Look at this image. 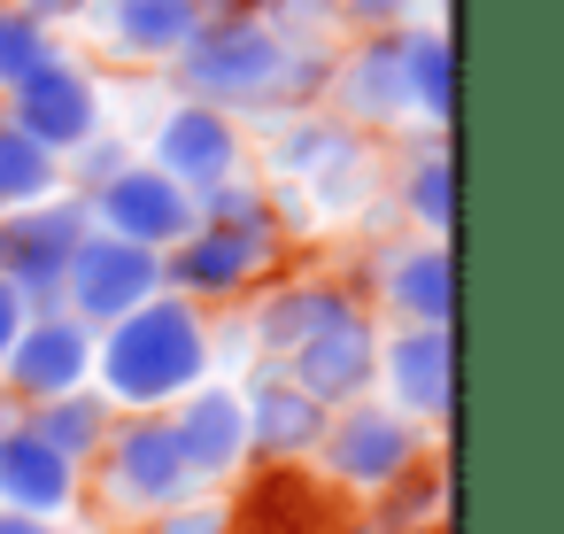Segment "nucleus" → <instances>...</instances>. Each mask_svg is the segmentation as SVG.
<instances>
[{
	"label": "nucleus",
	"instance_id": "obj_1",
	"mask_svg": "<svg viewBox=\"0 0 564 534\" xmlns=\"http://www.w3.org/2000/svg\"><path fill=\"white\" fill-rule=\"evenodd\" d=\"M325 86H333V55L325 47H286L256 17L202 24L171 63V94L232 117L240 132L248 125H286L302 109H325Z\"/></svg>",
	"mask_w": 564,
	"mask_h": 534
},
{
	"label": "nucleus",
	"instance_id": "obj_24",
	"mask_svg": "<svg viewBox=\"0 0 564 534\" xmlns=\"http://www.w3.org/2000/svg\"><path fill=\"white\" fill-rule=\"evenodd\" d=\"M194 225L240 233L248 248H263V256H279V264H286V217H279V194H271V179H256V171L225 179L217 194H202V202H194Z\"/></svg>",
	"mask_w": 564,
	"mask_h": 534
},
{
	"label": "nucleus",
	"instance_id": "obj_13",
	"mask_svg": "<svg viewBox=\"0 0 564 534\" xmlns=\"http://www.w3.org/2000/svg\"><path fill=\"white\" fill-rule=\"evenodd\" d=\"M325 109H333L340 125H356L364 140H371V132L410 125V102H402V32H364V40H340V47H333V86H325Z\"/></svg>",
	"mask_w": 564,
	"mask_h": 534
},
{
	"label": "nucleus",
	"instance_id": "obj_37",
	"mask_svg": "<svg viewBox=\"0 0 564 534\" xmlns=\"http://www.w3.org/2000/svg\"><path fill=\"white\" fill-rule=\"evenodd\" d=\"M17 418H24V410H17V403H9V395H0V434H9V426H17Z\"/></svg>",
	"mask_w": 564,
	"mask_h": 534
},
{
	"label": "nucleus",
	"instance_id": "obj_34",
	"mask_svg": "<svg viewBox=\"0 0 564 534\" xmlns=\"http://www.w3.org/2000/svg\"><path fill=\"white\" fill-rule=\"evenodd\" d=\"M24 318H32V310L17 302V287H0V356H9V341L24 333Z\"/></svg>",
	"mask_w": 564,
	"mask_h": 534
},
{
	"label": "nucleus",
	"instance_id": "obj_10",
	"mask_svg": "<svg viewBox=\"0 0 564 534\" xmlns=\"http://www.w3.org/2000/svg\"><path fill=\"white\" fill-rule=\"evenodd\" d=\"M279 279V256H263V248H248L240 233H217V225H194L171 256H163V295H178V302H194V310H240L256 287H271Z\"/></svg>",
	"mask_w": 564,
	"mask_h": 534
},
{
	"label": "nucleus",
	"instance_id": "obj_2",
	"mask_svg": "<svg viewBox=\"0 0 564 534\" xmlns=\"http://www.w3.org/2000/svg\"><path fill=\"white\" fill-rule=\"evenodd\" d=\"M202 380H217V325H209V310H194L178 295H155L132 318L94 333V387L117 418L171 410Z\"/></svg>",
	"mask_w": 564,
	"mask_h": 534
},
{
	"label": "nucleus",
	"instance_id": "obj_15",
	"mask_svg": "<svg viewBox=\"0 0 564 534\" xmlns=\"http://www.w3.org/2000/svg\"><path fill=\"white\" fill-rule=\"evenodd\" d=\"M279 372H286L310 403H325V410L379 395V318H371V302L348 310V318H333L325 333H310Z\"/></svg>",
	"mask_w": 564,
	"mask_h": 534
},
{
	"label": "nucleus",
	"instance_id": "obj_23",
	"mask_svg": "<svg viewBox=\"0 0 564 534\" xmlns=\"http://www.w3.org/2000/svg\"><path fill=\"white\" fill-rule=\"evenodd\" d=\"M394 202H402V217H410V233L417 241H448L456 233V156H448V132L433 140H417V148H402V186H394Z\"/></svg>",
	"mask_w": 564,
	"mask_h": 534
},
{
	"label": "nucleus",
	"instance_id": "obj_7",
	"mask_svg": "<svg viewBox=\"0 0 564 534\" xmlns=\"http://www.w3.org/2000/svg\"><path fill=\"white\" fill-rule=\"evenodd\" d=\"M78 387H94V325H78L63 302L32 310L24 333L9 341V356H0V395L17 410H32V403H55Z\"/></svg>",
	"mask_w": 564,
	"mask_h": 534
},
{
	"label": "nucleus",
	"instance_id": "obj_32",
	"mask_svg": "<svg viewBox=\"0 0 564 534\" xmlns=\"http://www.w3.org/2000/svg\"><path fill=\"white\" fill-rule=\"evenodd\" d=\"M124 534H232V519H225V503L194 495V503H178V511H163V519H140V526H124Z\"/></svg>",
	"mask_w": 564,
	"mask_h": 534
},
{
	"label": "nucleus",
	"instance_id": "obj_26",
	"mask_svg": "<svg viewBox=\"0 0 564 534\" xmlns=\"http://www.w3.org/2000/svg\"><path fill=\"white\" fill-rule=\"evenodd\" d=\"M24 426H32L63 464L94 472V457H101V441H109L117 410L101 403V387H78V395H55V403H32V410H24Z\"/></svg>",
	"mask_w": 564,
	"mask_h": 534
},
{
	"label": "nucleus",
	"instance_id": "obj_25",
	"mask_svg": "<svg viewBox=\"0 0 564 534\" xmlns=\"http://www.w3.org/2000/svg\"><path fill=\"white\" fill-rule=\"evenodd\" d=\"M448 519V464H410L394 488H379L356 519V534H441Z\"/></svg>",
	"mask_w": 564,
	"mask_h": 534
},
{
	"label": "nucleus",
	"instance_id": "obj_31",
	"mask_svg": "<svg viewBox=\"0 0 564 534\" xmlns=\"http://www.w3.org/2000/svg\"><path fill=\"white\" fill-rule=\"evenodd\" d=\"M333 9H340V32L364 40V32H402V24H417L425 0H333Z\"/></svg>",
	"mask_w": 564,
	"mask_h": 534
},
{
	"label": "nucleus",
	"instance_id": "obj_27",
	"mask_svg": "<svg viewBox=\"0 0 564 534\" xmlns=\"http://www.w3.org/2000/svg\"><path fill=\"white\" fill-rule=\"evenodd\" d=\"M47 194H63V163H55L47 148H32L9 117H0V217H9V210H32V202H47Z\"/></svg>",
	"mask_w": 564,
	"mask_h": 534
},
{
	"label": "nucleus",
	"instance_id": "obj_8",
	"mask_svg": "<svg viewBox=\"0 0 564 534\" xmlns=\"http://www.w3.org/2000/svg\"><path fill=\"white\" fill-rule=\"evenodd\" d=\"M140 163H155L171 186H186V194L202 202V194H217L225 179L248 171V132H240L232 117L202 109V102H171V109L155 117V132H148Z\"/></svg>",
	"mask_w": 564,
	"mask_h": 534
},
{
	"label": "nucleus",
	"instance_id": "obj_16",
	"mask_svg": "<svg viewBox=\"0 0 564 534\" xmlns=\"http://www.w3.org/2000/svg\"><path fill=\"white\" fill-rule=\"evenodd\" d=\"M240 418H248V464H310L325 441V403H310L279 364H248L240 380Z\"/></svg>",
	"mask_w": 564,
	"mask_h": 534
},
{
	"label": "nucleus",
	"instance_id": "obj_19",
	"mask_svg": "<svg viewBox=\"0 0 564 534\" xmlns=\"http://www.w3.org/2000/svg\"><path fill=\"white\" fill-rule=\"evenodd\" d=\"M86 210H94V233H117V241L148 248V256H171V248L194 233V194L171 186L155 163H132V171H124L117 186H101Z\"/></svg>",
	"mask_w": 564,
	"mask_h": 534
},
{
	"label": "nucleus",
	"instance_id": "obj_6",
	"mask_svg": "<svg viewBox=\"0 0 564 534\" xmlns=\"http://www.w3.org/2000/svg\"><path fill=\"white\" fill-rule=\"evenodd\" d=\"M86 233H94V210L78 194H47L32 210H9L0 217V287H17L24 310H55L63 271H70Z\"/></svg>",
	"mask_w": 564,
	"mask_h": 534
},
{
	"label": "nucleus",
	"instance_id": "obj_9",
	"mask_svg": "<svg viewBox=\"0 0 564 534\" xmlns=\"http://www.w3.org/2000/svg\"><path fill=\"white\" fill-rule=\"evenodd\" d=\"M155 295H163V256H148V248H132L117 233H86L78 256H70V271H63V310L78 325H94V333L117 325V318H132Z\"/></svg>",
	"mask_w": 564,
	"mask_h": 534
},
{
	"label": "nucleus",
	"instance_id": "obj_33",
	"mask_svg": "<svg viewBox=\"0 0 564 534\" xmlns=\"http://www.w3.org/2000/svg\"><path fill=\"white\" fill-rule=\"evenodd\" d=\"M0 9H17V17H32V24H47V32L86 24V0H0Z\"/></svg>",
	"mask_w": 564,
	"mask_h": 534
},
{
	"label": "nucleus",
	"instance_id": "obj_30",
	"mask_svg": "<svg viewBox=\"0 0 564 534\" xmlns=\"http://www.w3.org/2000/svg\"><path fill=\"white\" fill-rule=\"evenodd\" d=\"M55 55H63V32L32 24V17H17V9H0V94L24 86L32 71H47Z\"/></svg>",
	"mask_w": 564,
	"mask_h": 534
},
{
	"label": "nucleus",
	"instance_id": "obj_4",
	"mask_svg": "<svg viewBox=\"0 0 564 534\" xmlns=\"http://www.w3.org/2000/svg\"><path fill=\"white\" fill-rule=\"evenodd\" d=\"M433 457V441H425V426H410L402 410H387L379 395H364V403H340L333 418H325V441H317V472H325V488H340V495H379V488H394L410 464H425Z\"/></svg>",
	"mask_w": 564,
	"mask_h": 534
},
{
	"label": "nucleus",
	"instance_id": "obj_35",
	"mask_svg": "<svg viewBox=\"0 0 564 534\" xmlns=\"http://www.w3.org/2000/svg\"><path fill=\"white\" fill-rule=\"evenodd\" d=\"M240 17H263V0H202V24H240Z\"/></svg>",
	"mask_w": 564,
	"mask_h": 534
},
{
	"label": "nucleus",
	"instance_id": "obj_17",
	"mask_svg": "<svg viewBox=\"0 0 564 534\" xmlns=\"http://www.w3.org/2000/svg\"><path fill=\"white\" fill-rule=\"evenodd\" d=\"M86 32L124 71H171L202 32V0H86Z\"/></svg>",
	"mask_w": 564,
	"mask_h": 534
},
{
	"label": "nucleus",
	"instance_id": "obj_20",
	"mask_svg": "<svg viewBox=\"0 0 564 534\" xmlns=\"http://www.w3.org/2000/svg\"><path fill=\"white\" fill-rule=\"evenodd\" d=\"M0 511L17 519H47V526H70L86 511V472L63 464L24 418L0 434Z\"/></svg>",
	"mask_w": 564,
	"mask_h": 534
},
{
	"label": "nucleus",
	"instance_id": "obj_12",
	"mask_svg": "<svg viewBox=\"0 0 564 534\" xmlns=\"http://www.w3.org/2000/svg\"><path fill=\"white\" fill-rule=\"evenodd\" d=\"M271 171L310 186L317 202H333V194L371 186V140L356 125H340L333 109H302V117L271 125Z\"/></svg>",
	"mask_w": 564,
	"mask_h": 534
},
{
	"label": "nucleus",
	"instance_id": "obj_29",
	"mask_svg": "<svg viewBox=\"0 0 564 534\" xmlns=\"http://www.w3.org/2000/svg\"><path fill=\"white\" fill-rule=\"evenodd\" d=\"M271 40H286V47H340L348 32H340V9L333 0H263V17H256Z\"/></svg>",
	"mask_w": 564,
	"mask_h": 534
},
{
	"label": "nucleus",
	"instance_id": "obj_5",
	"mask_svg": "<svg viewBox=\"0 0 564 534\" xmlns=\"http://www.w3.org/2000/svg\"><path fill=\"white\" fill-rule=\"evenodd\" d=\"M0 117H9L32 148H47V156L63 163L70 148H86L94 132H109V86H101V71H94L86 55L63 47L47 71H32L24 86L0 94Z\"/></svg>",
	"mask_w": 564,
	"mask_h": 534
},
{
	"label": "nucleus",
	"instance_id": "obj_18",
	"mask_svg": "<svg viewBox=\"0 0 564 534\" xmlns=\"http://www.w3.org/2000/svg\"><path fill=\"white\" fill-rule=\"evenodd\" d=\"M371 271H379L364 287L371 318L387 310L394 325H456V256H448V241H394V248L371 256Z\"/></svg>",
	"mask_w": 564,
	"mask_h": 534
},
{
	"label": "nucleus",
	"instance_id": "obj_28",
	"mask_svg": "<svg viewBox=\"0 0 564 534\" xmlns=\"http://www.w3.org/2000/svg\"><path fill=\"white\" fill-rule=\"evenodd\" d=\"M132 163H140V148H132L124 132H94L86 148H70V156H63V194L94 202V194H101V186H117Z\"/></svg>",
	"mask_w": 564,
	"mask_h": 534
},
{
	"label": "nucleus",
	"instance_id": "obj_36",
	"mask_svg": "<svg viewBox=\"0 0 564 534\" xmlns=\"http://www.w3.org/2000/svg\"><path fill=\"white\" fill-rule=\"evenodd\" d=\"M0 534H86V526H47V519H17V511H0Z\"/></svg>",
	"mask_w": 564,
	"mask_h": 534
},
{
	"label": "nucleus",
	"instance_id": "obj_21",
	"mask_svg": "<svg viewBox=\"0 0 564 534\" xmlns=\"http://www.w3.org/2000/svg\"><path fill=\"white\" fill-rule=\"evenodd\" d=\"M163 418H171L178 457L194 464V480H202V488H217V480H240V472H248V418H240V387L202 380V387H194V395H178Z\"/></svg>",
	"mask_w": 564,
	"mask_h": 534
},
{
	"label": "nucleus",
	"instance_id": "obj_3",
	"mask_svg": "<svg viewBox=\"0 0 564 534\" xmlns=\"http://www.w3.org/2000/svg\"><path fill=\"white\" fill-rule=\"evenodd\" d=\"M194 495H209V488L178 457V434H171L163 410L117 418L109 441H101V457H94V472H86V503H101V519H117V526L163 519V511H178Z\"/></svg>",
	"mask_w": 564,
	"mask_h": 534
},
{
	"label": "nucleus",
	"instance_id": "obj_11",
	"mask_svg": "<svg viewBox=\"0 0 564 534\" xmlns=\"http://www.w3.org/2000/svg\"><path fill=\"white\" fill-rule=\"evenodd\" d=\"M379 403L410 426H441L456 410V325H394L379 333Z\"/></svg>",
	"mask_w": 564,
	"mask_h": 534
},
{
	"label": "nucleus",
	"instance_id": "obj_22",
	"mask_svg": "<svg viewBox=\"0 0 564 534\" xmlns=\"http://www.w3.org/2000/svg\"><path fill=\"white\" fill-rule=\"evenodd\" d=\"M402 102L425 132H448V109H456V47H448V24H402Z\"/></svg>",
	"mask_w": 564,
	"mask_h": 534
},
{
	"label": "nucleus",
	"instance_id": "obj_14",
	"mask_svg": "<svg viewBox=\"0 0 564 534\" xmlns=\"http://www.w3.org/2000/svg\"><path fill=\"white\" fill-rule=\"evenodd\" d=\"M364 310V295L348 279H271L248 295V318H240V341L256 349V364H286L310 333H325L333 318Z\"/></svg>",
	"mask_w": 564,
	"mask_h": 534
}]
</instances>
